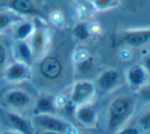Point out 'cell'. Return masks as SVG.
<instances>
[{
	"mask_svg": "<svg viewBox=\"0 0 150 134\" xmlns=\"http://www.w3.org/2000/svg\"><path fill=\"white\" fill-rule=\"evenodd\" d=\"M135 108V102L129 96H120L111 102L108 108V134H115L130 118Z\"/></svg>",
	"mask_w": 150,
	"mask_h": 134,
	"instance_id": "6da1fadb",
	"label": "cell"
},
{
	"mask_svg": "<svg viewBox=\"0 0 150 134\" xmlns=\"http://www.w3.org/2000/svg\"><path fill=\"white\" fill-rule=\"evenodd\" d=\"M95 94V87L91 81H78L74 84L69 96V102L74 106H82L87 104Z\"/></svg>",
	"mask_w": 150,
	"mask_h": 134,
	"instance_id": "7a4b0ae2",
	"label": "cell"
},
{
	"mask_svg": "<svg viewBox=\"0 0 150 134\" xmlns=\"http://www.w3.org/2000/svg\"><path fill=\"white\" fill-rule=\"evenodd\" d=\"M35 122L38 126L44 130L54 131L62 134H67L71 129V126L62 119L56 118L51 114H38L35 117Z\"/></svg>",
	"mask_w": 150,
	"mask_h": 134,
	"instance_id": "3957f363",
	"label": "cell"
},
{
	"mask_svg": "<svg viewBox=\"0 0 150 134\" xmlns=\"http://www.w3.org/2000/svg\"><path fill=\"white\" fill-rule=\"evenodd\" d=\"M149 75L142 64H135L129 68L127 72V80L129 85L135 89H139L147 82Z\"/></svg>",
	"mask_w": 150,
	"mask_h": 134,
	"instance_id": "277c9868",
	"label": "cell"
},
{
	"mask_svg": "<svg viewBox=\"0 0 150 134\" xmlns=\"http://www.w3.org/2000/svg\"><path fill=\"white\" fill-rule=\"evenodd\" d=\"M122 40L132 47H140L150 42V28L141 30H130L125 32Z\"/></svg>",
	"mask_w": 150,
	"mask_h": 134,
	"instance_id": "5b68a950",
	"label": "cell"
},
{
	"mask_svg": "<svg viewBox=\"0 0 150 134\" xmlns=\"http://www.w3.org/2000/svg\"><path fill=\"white\" fill-rule=\"evenodd\" d=\"M40 72L48 79H56L62 72V65L55 57H47L40 64Z\"/></svg>",
	"mask_w": 150,
	"mask_h": 134,
	"instance_id": "8992f818",
	"label": "cell"
},
{
	"mask_svg": "<svg viewBox=\"0 0 150 134\" xmlns=\"http://www.w3.org/2000/svg\"><path fill=\"white\" fill-rule=\"evenodd\" d=\"M29 68L24 62H14L5 71V77L9 81H22L28 77Z\"/></svg>",
	"mask_w": 150,
	"mask_h": 134,
	"instance_id": "52a82bcc",
	"label": "cell"
},
{
	"mask_svg": "<svg viewBox=\"0 0 150 134\" xmlns=\"http://www.w3.org/2000/svg\"><path fill=\"white\" fill-rule=\"evenodd\" d=\"M120 80V73L115 69L105 70L98 78V85L102 91H108L117 87Z\"/></svg>",
	"mask_w": 150,
	"mask_h": 134,
	"instance_id": "ba28073f",
	"label": "cell"
},
{
	"mask_svg": "<svg viewBox=\"0 0 150 134\" xmlns=\"http://www.w3.org/2000/svg\"><path fill=\"white\" fill-rule=\"evenodd\" d=\"M77 119L84 125H87V126H91V125H94L96 122V111L94 110L93 107L89 106V105L85 104L79 106L77 112Z\"/></svg>",
	"mask_w": 150,
	"mask_h": 134,
	"instance_id": "9c48e42d",
	"label": "cell"
},
{
	"mask_svg": "<svg viewBox=\"0 0 150 134\" xmlns=\"http://www.w3.org/2000/svg\"><path fill=\"white\" fill-rule=\"evenodd\" d=\"M6 117H7L8 122L16 132L21 134H33V129L22 116L14 114V113H7Z\"/></svg>",
	"mask_w": 150,
	"mask_h": 134,
	"instance_id": "30bf717a",
	"label": "cell"
},
{
	"mask_svg": "<svg viewBox=\"0 0 150 134\" xmlns=\"http://www.w3.org/2000/svg\"><path fill=\"white\" fill-rule=\"evenodd\" d=\"M6 100L7 103L12 107L16 108H22L27 105H29L30 103V97L27 95L26 93L22 91H11L7 94L6 96Z\"/></svg>",
	"mask_w": 150,
	"mask_h": 134,
	"instance_id": "8fae6325",
	"label": "cell"
},
{
	"mask_svg": "<svg viewBox=\"0 0 150 134\" xmlns=\"http://www.w3.org/2000/svg\"><path fill=\"white\" fill-rule=\"evenodd\" d=\"M46 36L42 29H36L31 35V49L33 54H39L45 48Z\"/></svg>",
	"mask_w": 150,
	"mask_h": 134,
	"instance_id": "7c38bea8",
	"label": "cell"
},
{
	"mask_svg": "<svg viewBox=\"0 0 150 134\" xmlns=\"http://www.w3.org/2000/svg\"><path fill=\"white\" fill-rule=\"evenodd\" d=\"M12 9L18 13L22 14H34L37 13V10L35 9L33 3L30 0H12L11 3Z\"/></svg>",
	"mask_w": 150,
	"mask_h": 134,
	"instance_id": "4fadbf2b",
	"label": "cell"
},
{
	"mask_svg": "<svg viewBox=\"0 0 150 134\" xmlns=\"http://www.w3.org/2000/svg\"><path fill=\"white\" fill-rule=\"evenodd\" d=\"M16 55L21 59V62H24L26 64H30L33 58V52L31 47L25 41H18L16 46Z\"/></svg>",
	"mask_w": 150,
	"mask_h": 134,
	"instance_id": "5bb4252c",
	"label": "cell"
},
{
	"mask_svg": "<svg viewBox=\"0 0 150 134\" xmlns=\"http://www.w3.org/2000/svg\"><path fill=\"white\" fill-rule=\"evenodd\" d=\"M36 109L39 114H52L55 110L54 102L51 98H40L36 103Z\"/></svg>",
	"mask_w": 150,
	"mask_h": 134,
	"instance_id": "9a60e30c",
	"label": "cell"
},
{
	"mask_svg": "<svg viewBox=\"0 0 150 134\" xmlns=\"http://www.w3.org/2000/svg\"><path fill=\"white\" fill-rule=\"evenodd\" d=\"M34 32V26L32 22H23L18 26L16 30V38L18 41H25Z\"/></svg>",
	"mask_w": 150,
	"mask_h": 134,
	"instance_id": "2e32d148",
	"label": "cell"
},
{
	"mask_svg": "<svg viewBox=\"0 0 150 134\" xmlns=\"http://www.w3.org/2000/svg\"><path fill=\"white\" fill-rule=\"evenodd\" d=\"M74 35L80 41H86L90 37V30L86 24H79L74 29Z\"/></svg>",
	"mask_w": 150,
	"mask_h": 134,
	"instance_id": "e0dca14e",
	"label": "cell"
},
{
	"mask_svg": "<svg viewBox=\"0 0 150 134\" xmlns=\"http://www.w3.org/2000/svg\"><path fill=\"white\" fill-rule=\"evenodd\" d=\"M16 22V18L7 12H0V31H3Z\"/></svg>",
	"mask_w": 150,
	"mask_h": 134,
	"instance_id": "ac0fdd59",
	"label": "cell"
},
{
	"mask_svg": "<svg viewBox=\"0 0 150 134\" xmlns=\"http://www.w3.org/2000/svg\"><path fill=\"white\" fill-rule=\"evenodd\" d=\"M117 3V0H93L94 6L99 10H105L110 7L115 6Z\"/></svg>",
	"mask_w": 150,
	"mask_h": 134,
	"instance_id": "d6986e66",
	"label": "cell"
},
{
	"mask_svg": "<svg viewBox=\"0 0 150 134\" xmlns=\"http://www.w3.org/2000/svg\"><path fill=\"white\" fill-rule=\"evenodd\" d=\"M138 94L142 100L150 103V83H145L138 89Z\"/></svg>",
	"mask_w": 150,
	"mask_h": 134,
	"instance_id": "ffe728a7",
	"label": "cell"
},
{
	"mask_svg": "<svg viewBox=\"0 0 150 134\" xmlns=\"http://www.w3.org/2000/svg\"><path fill=\"white\" fill-rule=\"evenodd\" d=\"M139 124L145 130H150V110L146 111L139 118Z\"/></svg>",
	"mask_w": 150,
	"mask_h": 134,
	"instance_id": "44dd1931",
	"label": "cell"
},
{
	"mask_svg": "<svg viewBox=\"0 0 150 134\" xmlns=\"http://www.w3.org/2000/svg\"><path fill=\"white\" fill-rule=\"evenodd\" d=\"M92 64H93L92 57H88L87 56V57L84 58L83 60H81V61L79 62V68L81 69L82 71H87L91 68Z\"/></svg>",
	"mask_w": 150,
	"mask_h": 134,
	"instance_id": "7402d4cb",
	"label": "cell"
},
{
	"mask_svg": "<svg viewBox=\"0 0 150 134\" xmlns=\"http://www.w3.org/2000/svg\"><path fill=\"white\" fill-rule=\"evenodd\" d=\"M115 134H140V131L136 127H128V128H124L120 131H117Z\"/></svg>",
	"mask_w": 150,
	"mask_h": 134,
	"instance_id": "603a6c76",
	"label": "cell"
},
{
	"mask_svg": "<svg viewBox=\"0 0 150 134\" xmlns=\"http://www.w3.org/2000/svg\"><path fill=\"white\" fill-rule=\"evenodd\" d=\"M6 61V50L4 48L3 44L0 42V68L4 65Z\"/></svg>",
	"mask_w": 150,
	"mask_h": 134,
	"instance_id": "cb8c5ba5",
	"label": "cell"
},
{
	"mask_svg": "<svg viewBox=\"0 0 150 134\" xmlns=\"http://www.w3.org/2000/svg\"><path fill=\"white\" fill-rule=\"evenodd\" d=\"M143 67L145 68V70L147 71L148 75L150 76V54L146 55L144 58H143Z\"/></svg>",
	"mask_w": 150,
	"mask_h": 134,
	"instance_id": "d4e9b609",
	"label": "cell"
},
{
	"mask_svg": "<svg viewBox=\"0 0 150 134\" xmlns=\"http://www.w3.org/2000/svg\"><path fill=\"white\" fill-rule=\"evenodd\" d=\"M40 134H62V133H59V132H54V131H47V130H45V131H43V132L40 133Z\"/></svg>",
	"mask_w": 150,
	"mask_h": 134,
	"instance_id": "484cf974",
	"label": "cell"
},
{
	"mask_svg": "<svg viewBox=\"0 0 150 134\" xmlns=\"http://www.w3.org/2000/svg\"><path fill=\"white\" fill-rule=\"evenodd\" d=\"M2 134H21V133L16 132V131H14V132H12V131H5V132H3Z\"/></svg>",
	"mask_w": 150,
	"mask_h": 134,
	"instance_id": "4316f807",
	"label": "cell"
}]
</instances>
